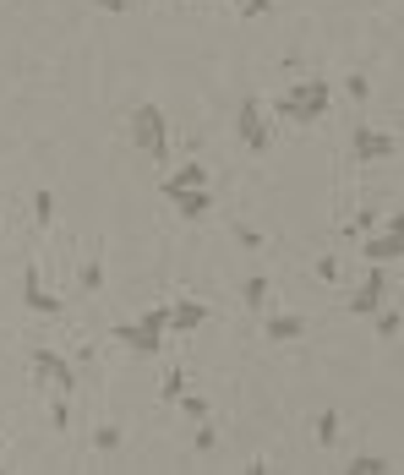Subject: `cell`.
<instances>
[{
	"mask_svg": "<svg viewBox=\"0 0 404 475\" xmlns=\"http://www.w3.org/2000/svg\"><path fill=\"white\" fill-rule=\"evenodd\" d=\"M126 137H131V148H137L142 159L170 164V115H164L159 104H137V109L126 115Z\"/></svg>",
	"mask_w": 404,
	"mask_h": 475,
	"instance_id": "cell-1",
	"label": "cell"
},
{
	"mask_svg": "<svg viewBox=\"0 0 404 475\" xmlns=\"http://www.w3.org/2000/svg\"><path fill=\"white\" fill-rule=\"evenodd\" d=\"M328 104H334V88H328L323 77H306L295 93H285V98H279V115H285V120H295V126H312V120H323V115H328Z\"/></svg>",
	"mask_w": 404,
	"mask_h": 475,
	"instance_id": "cell-2",
	"label": "cell"
},
{
	"mask_svg": "<svg viewBox=\"0 0 404 475\" xmlns=\"http://www.w3.org/2000/svg\"><path fill=\"white\" fill-rule=\"evenodd\" d=\"M350 153H356L361 164L399 159V137H394V131H378V126H356V137H350Z\"/></svg>",
	"mask_w": 404,
	"mask_h": 475,
	"instance_id": "cell-3",
	"label": "cell"
},
{
	"mask_svg": "<svg viewBox=\"0 0 404 475\" xmlns=\"http://www.w3.org/2000/svg\"><path fill=\"white\" fill-rule=\"evenodd\" d=\"M22 306H27V312H38V317H60V312H66V301L44 290V279H38V268H33V263L22 268Z\"/></svg>",
	"mask_w": 404,
	"mask_h": 475,
	"instance_id": "cell-4",
	"label": "cell"
},
{
	"mask_svg": "<svg viewBox=\"0 0 404 475\" xmlns=\"http://www.w3.org/2000/svg\"><path fill=\"white\" fill-rule=\"evenodd\" d=\"M33 377L55 383V394H77V372H71V361L55 356V350H33Z\"/></svg>",
	"mask_w": 404,
	"mask_h": 475,
	"instance_id": "cell-5",
	"label": "cell"
},
{
	"mask_svg": "<svg viewBox=\"0 0 404 475\" xmlns=\"http://www.w3.org/2000/svg\"><path fill=\"white\" fill-rule=\"evenodd\" d=\"M235 131H241V142H246L252 153H263V148H268V115H263V104H257V98H246V104L235 109Z\"/></svg>",
	"mask_w": 404,
	"mask_h": 475,
	"instance_id": "cell-6",
	"label": "cell"
},
{
	"mask_svg": "<svg viewBox=\"0 0 404 475\" xmlns=\"http://www.w3.org/2000/svg\"><path fill=\"white\" fill-rule=\"evenodd\" d=\"M383 301H388V274H383V263H372L367 284H361V290L350 295V312H356V317H372V312H378Z\"/></svg>",
	"mask_w": 404,
	"mask_h": 475,
	"instance_id": "cell-7",
	"label": "cell"
},
{
	"mask_svg": "<svg viewBox=\"0 0 404 475\" xmlns=\"http://www.w3.org/2000/svg\"><path fill=\"white\" fill-rule=\"evenodd\" d=\"M164 202H175L181 219H208L213 213V186H181V191H164Z\"/></svg>",
	"mask_w": 404,
	"mask_h": 475,
	"instance_id": "cell-8",
	"label": "cell"
},
{
	"mask_svg": "<svg viewBox=\"0 0 404 475\" xmlns=\"http://www.w3.org/2000/svg\"><path fill=\"white\" fill-rule=\"evenodd\" d=\"M361 252H367V263H399V213H388V230H378V235H367L361 241Z\"/></svg>",
	"mask_w": 404,
	"mask_h": 475,
	"instance_id": "cell-9",
	"label": "cell"
},
{
	"mask_svg": "<svg viewBox=\"0 0 404 475\" xmlns=\"http://www.w3.org/2000/svg\"><path fill=\"white\" fill-rule=\"evenodd\" d=\"M208 306L202 301H175L170 306V334H197V328H208Z\"/></svg>",
	"mask_w": 404,
	"mask_h": 475,
	"instance_id": "cell-10",
	"label": "cell"
},
{
	"mask_svg": "<svg viewBox=\"0 0 404 475\" xmlns=\"http://www.w3.org/2000/svg\"><path fill=\"white\" fill-rule=\"evenodd\" d=\"M115 345H126V350H137V356H159V350H164V334H148L142 323H120V328H115Z\"/></svg>",
	"mask_w": 404,
	"mask_h": 475,
	"instance_id": "cell-11",
	"label": "cell"
},
{
	"mask_svg": "<svg viewBox=\"0 0 404 475\" xmlns=\"http://www.w3.org/2000/svg\"><path fill=\"white\" fill-rule=\"evenodd\" d=\"M263 334H268L274 345H295V339H306V317L279 312V317H268V323H263Z\"/></svg>",
	"mask_w": 404,
	"mask_h": 475,
	"instance_id": "cell-12",
	"label": "cell"
},
{
	"mask_svg": "<svg viewBox=\"0 0 404 475\" xmlns=\"http://www.w3.org/2000/svg\"><path fill=\"white\" fill-rule=\"evenodd\" d=\"M181 186H208V164L202 159H186L164 175V191H181Z\"/></svg>",
	"mask_w": 404,
	"mask_h": 475,
	"instance_id": "cell-13",
	"label": "cell"
},
{
	"mask_svg": "<svg viewBox=\"0 0 404 475\" xmlns=\"http://www.w3.org/2000/svg\"><path fill=\"white\" fill-rule=\"evenodd\" d=\"M268 290H274V284H268V279H263V274H252V279H246V284H241V301H246V306H252V312H263V301H268Z\"/></svg>",
	"mask_w": 404,
	"mask_h": 475,
	"instance_id": "cell-14",
	"label": "cell"
},
{
	"mask_svg": "<svg viewBox=\"0 0 404 475\" xmlns=\"http://www.w3.org/2000/svg\"><path fill=\"white\" fill-rule=\"evenodd\" d=\"M339 443V410H323L317 416V449H334Z\"/></svg>",
	"mask_w": 404,
	"mask_h": 475,
	"instance_id": "cell-15",
	"label": "cell"
},
{
	"mask_svg": "<svg viewBox=\"0 0 404 475\" xmlns=\"http://www.w3.org/2000/svg\"><path fill=\"white\" fill-rule=\"evenodd\" d=\"M49 219H55V191H33V224L49 230Z\"/></svg>",
	"mask_w": 404,
	"mask_h": 475,
	"instance_id": "cell-16",
	"label": "cell"
},
{
	"mask_svg": "<svg viewBox=\"0 0 404 475\" xmlns=\"http://www.w3.org/2000/svg\"><path fill=\"white\" fill-rule=\"evenodd\" d=\"M181 394H186V372L175 367V372H164V383H159V399H164V405H175Z\"/></svg>",
	"mask_w": 404,
	"mask_h": 475,
	"instance_id": "cell-17",
	"label": "cell"
},
{
	"mask_svg": "<svg viewBox=\"0 0 404 475\" xmlns=\"http://www.w3.org/2000/svg\"><path fill=\"white\" fill-rule=\"evenodd\" d=\"M345 470H356V475H388V470H394V465H388L383 454H361V460H350Z\"/></svg>",
	"mask_w": 404,
	"mask_h": 475,
	"instance_id": "cell-18",
	"label": "cell"
},
{
	"mask_svg": "<svg viewBox=\"0 0 404 475\" xmlns=\"http://www.w3.org/2000/svg\"><path fill=\"white\" fill-rule=\"evenodd\" d=\"M142 328H148V334H170V306H153V312H142Z\"/></svg>",
	"mask_w": 404,
	"mask_h": 475,
	"instance_id": "cell-19",
	"label": "cell"
},
{
	"mask_svg": "<svg viewBox=\"0 0 404 475\" xmlns=\"http://www.w3.org/2000/svg\"><path fill=\"white\" fill-rule=\"evenodd\" d=\"M93 449H98V454H115V449H120V427H98V432H93Z\"/></svg>",
	"mask_w": 404,
	"mask_h": 475,
	"instance_id": "cell-20",
	"label": "cell"
},
{
	"mask_svg": "<svg viewBox=\"0 0 404 475\" xmlns=\"http://www.w3.org/2000/svg\"><path fill=\"white\" fill-rule=\"evenodd\" d=\"M175 405H181V410H186L192 421H208V399H197V394H181Z\"/></svg>",
	"mask_w": 404,
	"mask_h": 475,
	"instance_id": "cell-21",
	"label": "cell"
},
{
	"mask_svg": "<svg viewBox=\"0 0 404 475\" xmlns=\"http://www.w3.org/2000/svg\"><path fill=\"white\" fill-rule=\"evenodd\" d=\"M235 11H241L246 22H257V16H268V11H274V0H235Z\"/></svg>",
	"mask_w": 404,
	"mask_h": 475,
	"instance_id": "cell-22",
	"label": "cell"
},
{
	"mask_svg": "<svg viewBox=\"0 0 404 475\" xmlns=\"http://www.w3.org/2000/svg\"><path fill=\"white\" fill-rule=\"evenodd\" d=\"M98 284H104V263H98V257H93V263H88V268H82V290H88V295H93V290H98Z\"/></svg>",
	"mask_w": 404,
	"mask_h": 475,
	"instance_id": "cell-23",
	"label": "cell"
},
{
	"mask_svg": "<svg viewBox=\"0 0 404 475\" xmlns=\"http://www.w3.org/2000/svg\"><path fill=\"white\" fill-rule=\"evenodd\" d=\"M49 416H55V427L66 432V427H71V394H55V410H49Z\"/></svg>",
	"mask_w": 404,
	"mask_h": 475,
	"instance_id": "cell-24",
	"label": "cell"
},
{
	"mask_svg": "<svg viewBox=\"0 0 404 475\" xmlns=\"http://www.w3.org/2000/svg\"><path fill=\"white\" fill-rule=\"evenodd\" d=\"M213 449H219V432L202 421V427H197V454H213Z\"/></svg>",
	"mask_w": 404,
	"mask_h": 475,
	"instance_id": "cell-25",
	"label": "cell"
},
{
	"mask_svg": "<svg viewBox=\"0 0 404 475\" xmlns=\"http://www.w3.org/2000/svg\"><path fill=\"white\" fill-rule=\"evenodd\" d=\"M93 11H104V16H126L131 11V0H88Z\"/></svg>",
	"mask_w": 404,
	"mask_h": 475,
	"instance_id": "cell-26",
	"label": "cell"
},
{
	"mask_svg": "<svg viewBox=\"0 0 404 475\" xmlns=\"http://www.w3.org/2000/svg\"><path fill=\"white\" fill-rule=\"evenodd\" d=\"M235 241H241V246H252V252L263 246V235H257V230H246V224H235Z\"/></svg>",
	"mask_w": 404,
	"mask_h": 475,
	"instance_id": "cell-27",
	"label": "cell"
},
{
	"mask_svg": "<svg viewBox=\"0 0 404 475\" xmlns=\"http://www.w3.org/2000/svg\"><path fill=\"white\" fill-rule=\"evenodd\" d=\"M317 274H323V279L334 284V279H339V257H323V263H317Z\"/></svg>",
	"mask_w": 404,
	"mask_h": 475,
	"instance_id": "cell-28",
	"label": "cell"
},
{
	"mask_svg": "<svg viewBox=\"0 0 404 475\" xmlns=\"http://www.w3.org/2000/svg\"><path fill=\"white\" fill-rule=\"evenodd\" d=\"M0 449H5V443H0Z\"/></svg>",
	"mask_w": 404,
	"mask_h": 475,
	"instance_id": "cell-29",
	"label": "cell"
}]
</instances>
